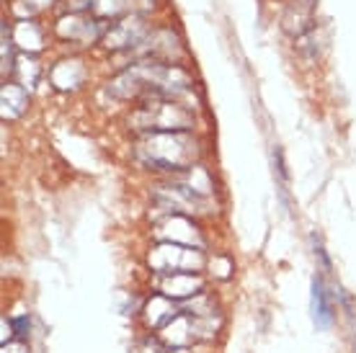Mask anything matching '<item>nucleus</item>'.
Returning <instances> with one entry per match:
<instances>
[{"instance_id":"obj_15","label":"nucleus","mask_w":356,"mask_h":353,"mask_svg":"<svg viewBox=\"0 0 356 353\" xmlns=\"http://www.w3.org/2000/svg\"><path fill=\"white\" fill-rule=\"evenodd\" d=\"M10 325H13V333L24 340V338L29 336V330H31V318H29V315H18V318L10 320Z\"/></svg>"},{"instance_id":"obj_8","label":"nucleus","mask_w":356,"mask_h":353,"mask_svg":"<svg viewBox=\"0 0 356 353\" xmlns=\"http://www.w3.org/2000/svg\"><path fill=\"white\" fill-rule=\"evenodd\" d=\"M163 343L168 345V348H191L196 343V336H194V320L191 315H186L184 309H181V315H178L170 325H165L158 333Z\"/></svg>"},{"instance_id":"obj_1","label":"nucleus","mask_w":356,"mask_h":353,"mask_svg":"<svg viewBox=\"0 0 356 353\" xmlns=\"http://www.w3.org/2000/svg\"><path fill=\"white\" fill-rule=\"evenodd\" d=\"M134 158L147 170L184 173L196 165L199 142L191 132H150L137 140Z\"/></svg>"},{"instance_id":"obj_11","label":"nucleus","mask_w":356,"mask_h":353,"mask_svg":"<svg viewBox=\"0 0 356 353\" xmlns=\"http://www.w3.org/2000/svg\"><path fill=\"white\" fill-rule=\"evenodd\" d=\"M57 31H60L63 39H72V42H81V44H88V42H93L98 36L96 21H88V18H83V16H72V18L60 21Z\"/></svg>"},{"instance_id":"obj_16","label":"nucleus","mask_w":356,"mask_h":353,"mask_svg":"<svg viewBox=\"0 0 356 353\" xmlns=\"http://www.w3.org/2000/svg\"><path fill=\"white\" fill-rule=\"evenodd\" d=\"M0 353H29V345L24 340H10V343L0 345Z\"/></svg>"},{"instance_id":"obj_12","label":"nucleus","mask_w":356,"mask_h":353,"mask_svg":"<svg viewBox=\"0 0 356 353\" xmlns=\"http://www.w3.org/2000/svg\"><path fill=\"white\" fill-rule=\"evenodd\" d=\"M29 104V93L18 83H6L3 85V119H16L24 114Z\"/></svg>"},{"instance_id":"obj_2","label":"nucleus","mask_w":356,"mask_h":353,"mask_svg":"<svg viewBox=\"0 0 356 353\" xmlns=\"http://www.w3.org/2000/svg\"><path fill=\"white\" fill-rule=\"evenodd\" d=\"M134 129L150 132H191L194 114L188 106H181L173 98H145L143 106L132 116Z\"/></svg>"},{"instance_id":"obj_7","label":"nucleus","mask_w":356,"mask_h":353,"mask_svg":"<svg viewBox=\"0 0 356 353\" xmlns=\"http://www.w3.org/2000/svg\"><path fill=\"white\" fill-rule=\"evenodd\" d=\"M310 312H312V322L318 330H328L333 322H336V307H333V297H330L328 286L321 276L312 279V289H310Z\"/></svg>"},{"instance_id":"obj_3","label":"nucleus","mask_w":356,"mask_h":353,"mask_svg":"<svg viewBox=\"0 0 356 353\" xmlns=\"http://www.w3.org/2000/svg\"><path fill=\"white\" fill-rule=\"evenodd\" d=\"M207 250H196V247L176 245V243H155L145 256V263L155 276L168 274H202L207 268Z\"/></svg>"},{"instance_id":"obj_9","label":"nucleus","mask_w":356,"mask_h":353,"mask_svg":"<svg viewBox=\"0 0 356 353\" xmlns=\"http://www.w3.org/2000/svg\"><path fill=\"white\" fill-rule=\"evenodd\" d=\"M147 28L132 18V21H124V24H116L114 31H108L106 36V47L108 49H124V47H137L145 39Z\"/></svg>"},{"instance_id":"obj_14","label":"nucleus","mask_w":356,"mask_h":353,"mask_svg":"<svg viewBox=\"0 0 356 353\" xmlns=\"http://www.w3.org/2000/svg\"><path fill=\"white\" fill-rule=\"evenodd\" d=\"M16 42H18V47H24V49H29L26 42H31V52L42 49V34H39V28H36L31 21H24V24L16 26Z\"/></svg>"},{"instance_id":"obj_13","label":"nucleus","mask_w":356,"mask_h":353,"mask_svg":"<svg viewBox=\"0 0 356 353\" xmlns=\"http://www.w3.org/2000/svg\"><path fill=\"white\" fill-rule=\"evenodd\" d=\"M207 279L212 281H230L235 276V261L227 253H214L207 258Z\"/></svg>"},{"instance_id":"obj_4","label":"nucleus","mask_w":356,"mask_h":353,"mask_svg":"<svg viewBox=\"0 0 356 353\" xmlns=\"http://www.w3.org/2000/svg\"><path fill=\"white\" fill-rule=\"evenodd\" d=\"M152 238L158 243H176V245L207 250V235L186 214H165L152 224Z\"/></svg>"},{"instance_id":"obj_6","label":"nucleus","mask_w":356,"mask_h":353,"mask_svg":"<svg viewBox=\"0 0 356 353\" xmlns=\"http://www.w3.org/2000/svg\"><path fill=\"white\" fill-rule=\"evenodd\" d=\"M178 315H181V304L163 297L161 292H152L140 307V320H143L145 330H150V333H161L163 327L170 325Z\"/></svg>"},{"instance_id":"obj_5","label":"nucleus","mask_w":356,"mask_h":353,"mask_svg":"<svg viewBox=\"0 0 356 353\" xmlns=\"http://www.w3.org/2000/svg\"><path fill=\"white\" fill-rule=\"evenodd\" d=\"M155 292H161L163 297H168V299L178 302V304H184V302L194 299V297H199L202 292H207V276L191 274V271L158 276Z\"/></svg>"},{"instance_id":"obj_10","label":"nucleus","mask_w":356,"mask_h":353,"mask_svg":"<svg viewBox=\"0 0 356 353\" xmlns=\"http://www.w3.org/2000/svg\"><path fill=\"white\" fill-rule=\"evenodd\" d=\"M49 78H52V85L57 90H75L86 80V67L78 60H63L60 65H54Z\"/></svg>"}]
</instances>
